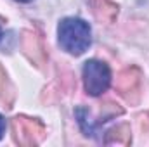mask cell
Wrapping results in <instances>:
<instances>
[{
    "mask_svg": "<svg viewBox=\"0 0 149 147\" xmlns=\"http://www.w3.org/2000/svg\"><path fill=\"white\" fill-rule=\"evenodd\" d=\"M57 35H59V43L61 47L73 54V55H80L83 54L90 43H92V37H90V26L78 17H66L59 23L57 28Z\"/></svg>",
    "mask_w": 149,
    "mask_h": 147,
    "instance_id": "1",
    "label": "cell"
},
{
    "mask_svg": "<svg viewBox=\"0 0 149 147\" xmlns=\"http://www.w3.org/2000/svg\"><path fill=\"white\" fill-rule=\"evenodd\" d=\"M83 85L88 95H101L111 85V69L106 62L101 61H87L83 66Z\"/></svg>",
    "mask_w": 149,
    "mask_h": 147,
    "instance_id": "2",
    "label": "cell"
},
{
    "mask_svg": "<svg viewBox=\"0 0 149 147\" xmlns=\"http://www.w3.org/2000/svg\"><path fill=\"white\" fill-rule=\"evenodd\" d=\"M12 132H14V140L21 146H37L45 137V126L31 118L17 116L12 119Z\"/></svg>",
    "mask_w": 149,
    "mask_h": 147,
    "instance_id": "3",
    "label": "cell"
},
{
    "mask_svg": "<svg viewBox=\"0 0 149 147\" xmlns=\"http://www.w3.org/2000/svg\"><path fill=\"white\" fill-rule=\"evenodd\" d=\"M141 78H142L141 71L137 68H134V66L123 69L121 73L118 74V78H116V90H118V94L123 95L127 101H130L132 94H139Z\"/></svg>",
    "mask_w": 149,
    "mask_h": 147,
    "instance_id": "4",
    "label": "cell"
},
{
    "mask_svg": "<svg viewBox=\"0 0 149 147\" xmlns=\"http://www.w3.org/2000/svg\"><path fill=\"white\" fill-rule=\"evenodd\" d=\"M21 47H23V52L28 55L30 61H33L38 68L45 62L47 55H45V47L42 43V38L35 35L33 31H24L23 38H21Z\"/></svg>",
    "mask_w": 149,
    "mask_h": 147,
    "instance_id": "5",
    "label": "cell"
},
{
    "mask_svg": "<svg viewBox=\"0 0 149 147\" xmlns=\"http://www.w3.org/2000/svg\"><path fill=\"white\" fill-rule=\"evenodd\" d=\"M94 16L102 23H113L118 16V5L111 0H88Z\"/></svg>",
    "mask_w": 149,
    "mask_h": 147,
    "instance_id": "6",
    "label": "cell"
},
{
    "mask_svg": "<svg viewBox=\"0 0 149 147\" xmlns=\"http://www.w3.org/2000/svg\"><path fill=\"white\" fill-rule=\"evenodd\" d=\"M130 128L127 125H118L113 130L108 132L106 137V144H121V146H128L130 144Z\"/></svg>",
    "mask_w": 149,
    "mask_h": 147,
    "instance_id": "7",
    "label": "cell"
},
{
    "mask_svg": "<svg viewBox=\"0 0 149 147\" xmlns=\"http://www.w3.org/2000/svg\"><path fill=\"white\" fill-rule=\"evenodd\" d=\"M0 101L7 107H12V102H14V87L9 81V78H7L5 71L2 69V66H0Z\"/></svg>",
    "mask_w": 149,
    "mask_h": 147,
    "instance_id": "8",
    "label": "cell"
},
{
    "mask_svg": "<svg viewBox=\"0 0 149 147\" xmlns=\"http://www.w3.org/2000/svg\"><path fill=\"white\" fill-rule=\"evenodd\" d=\"M3 132H5V119H3V116L0 114V139L3 137Z\"/></svg>",
    "mask_w": 149,
    "mask_h": 147,
    "instance_id": "9",
    "label": "cell"
},
{
    "mask_svg": "<svg viewBox=\"0 0 149 147\" xmlns=\"http://www.w3.org/2000/svg\"><path fill=\"white\" fill-rule=\"evenodd\" d=\"M17 2H31V0H17Z\"/></svg>",
    "mask_w": 149,
    "mask_h": 147,
    "instance_id": "10",
    "label": "cell"
},
{
    "mask_svg": "<svg viewBox=\"0 0 149 147\" xmlns=\"http://www.w3.org/2000/svg\"><path fill=\"white\" fill-rule=\"evenodd\" d=\"M0 40H2V28H0Z\"/></svg>",
    "mask_w": 149,
    "mask_h": 147,
    "instance_id": "11",
    "label": "cell"
}]
</instances>
